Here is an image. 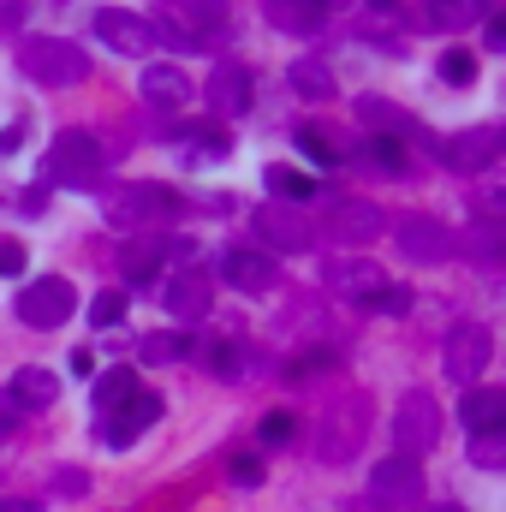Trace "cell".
<instances>
[{
    "instance_id": "6da1fadb",
    "label": "cell",
    "mask_w": 506,
    "mask_h": 512,
    "mask_svg": "<svg viewBox=\"0 0 506 512\" xmlns=\"http://www.w3.org/2000/svg\"><path fill=\"white\" fill-rule=\"evenodd\" d=\"M60 185V191H90L102 185V143L90 131H60L42 155V191Z\"/></svg>"
},
{
    "instance_id": "7a4b0ae2",
    "label": "cell",
    "mask_w": 506,
    "mask_h": 512,
    "mask_svg": "<svg viewBox=\"0 0 506 512\" xmlns=\"http://www.w3.org/2000/svg\"><path fill=\"white\" fill-rule=\"evenodd\" d=\"M18 66H24V78H36L48 90H72V84L90 78V54L78 42H66V36H30L18 48Z\"/></svg>"
},
{
    "instance_id": "3957f363",
    "label": "cell",
    "mask_w": 506,
    "mask_h": 512,
    "mask_svg": "<svg viewBox=\"0 0 506 512\" xmlns=\"http://www.w3.org/2000/svg\"><path fill=\"white\" fill-rule=\"evenodd\" d=\"M179 215V197L155 179H131L108 197V227H155V221H173Z\"/></svg>"
},
{
    "instance_id": "277c9868",
    "label": "cell",
    "mask_w": 506,
    "mask_h": 512,
    "mask_svg": "<svg viewBox=\"0 0 506 512\" xmlns=\"http://www.w3.org/2000/svg\"><path fill=\"white\" fill-rule=\"evenodd\" d=\"M435 441H441V411H435V399L423 387H411L399 399V411H393V447H399V459H417Z\"/></svg>"
},
{
    "instance_id": "5b68a950",
    "label": "cell",
    "mask_w": 506,
    "mask_h": 512,
    "mask_svg": "<svg viewBox=\"0 0 506 512\" xmlns=\"http://www.w3.org/2000/svg\"><path fill=\"white\" fill-rule=\"evenodd\" d=\"M72 310H78V292L60 274H42L18 292V322H30V328H60V322H72Z\"/></svg>"
},
{
    "instance_id": "8992f818",
    "label": "cell",
    "mask_w": 506,
    "mask_h": 512,
    "mask_svg": "<svg viewBox=\"0 0 506 512\" xmlns=\"http://www.w3.org/2000/svg\"><path fill=\"white\" fill-rule=\"evenodd\" d=\"M489 358H495V334H489L483 322H459V328L447 334V382L471 387L489 370Z\"/></svg>"
},
{
    "instance_id": "52a82bcc",
    "label": "cell",
    "mask_w": 506,
    "mask_h": 512,
    "mask_svg": "<svg viewBox=\"0 0 506 512\" xmlns=\"http://www.w3.org/2000/svg\"><path fill=\"white\" fill-rule=\"evenodd\" d=\"M393 239H399V251L411 256V262H447V256L459 251L453 227H441L435 215H411V221H399Z\"/></svg>"
},
{
    "instance_id": "ba28073f",
    "label": "cell",
    "mask_w": 506,
    "mask_h": 512,
    "mask_svg": "<svg viewBox=\"0 0 506 512\" xmlns=\"http://www.w3.org/2000/svg\"><path fill=\"white\" fill-rule=\"evenodd\" d=\"M256 239H262L268 251H310L316 227H310L298 209H280V203H268V209H256Z\"/></svg>"
},
{
    "instance_id": "9c48e42d",
    "label": "cell",
    "mask_w": 506,
    "mask_h": 512,
    "mask_svg": "<svg viewBox=\"0 0 506 512\" xmlns=\"http://www.w3.org/2000/svg\"><path fill=\"white\" fill-rule=\"evenodd\" d=\"M96 36H102L108 48H120V54H149V48H155V24L137 18V12H126V6H102V12H96Z\"/></svg>"
},
{
    "instance_id": "30bf717a",
    "label": "cell",
    "mask_w": 506,
    "mask_h": 512,
    "mask_svg": "<svg viewBox=\"0 0 506 512\" xmlns=\"http://www.w3.org/2000/svg\"><path fill=\"white\" fill-rule=\"evenodd\" d=\"M328 233L340 239V245H370V239H381L387 233V221H381L376 203H328Z\"/></svg>"
},
{
    "instance_id": "8fae6325",
    "label": "cell",
    "mask_w": 506,
    "mask_h": 512,
    "mask_svg": "<svg viewBox=\"0 0 506 512\" xmlns=\"http://www.w3.org/2000/svg\"><path fill=\"white\" fill-rule=\"evenodd\" d=\"M155 417H161V399H155V393H137L131 405H120V411H108V417H102V441H108L114 453H126L131 441L155 423Z\"/></svg>"
},
{
    "instance_id": "7c38bea8",
    "label": "cell",
    "mask_w": 506,
    "mask_h": 512,
    "mask_svg": "<svg viewBox=\"0 0 506 512\" xmlns=\"http://www.w3.org/2000/svg\"><path fill=\"white\" fill-rule=\"evenodd\" d=\"M441 155H447V167H453V173H477V167H489V161L501 155V131H495V126L459 131V137H447V143H441Z\"/></svg>"
},
{
    "instance_id": "4fadbf2b",
    "label": "cell",
    "mask_w": 506,
    "mask_h": 512,
    "mask_svg": "<svg viewBox=\"0 0 506 512\" xmlns=\"http://www.w3.org/2000/svg\"><path fill=\"white\" fill-rule=\"evenodd\" d=\"M370 495H376L381 507H393V501H417L423 495V477H417V459H381L376 471H370Z\"/></svg>"
},
{
    "instance_id": "5bb4252c",
    "label": "cell",
    "mask_w": 506,
    "mask_h": 512,
    "mask_svg": "<svg viewBox=\"0 0 506 512\" xmlns=\"http://www.w3.org/2000/svg\"><path fill=\"white\" fill-rule=\"evenodd\" d=\"M251 72L245 66H233V60H221L215 66V78H209V102H215V114H227V120H239V114H251Z\"/></svg>"
},
{
    "instance_id": "9a60e30c",
    "label": "cell",
    "mask_w": 506,
    "mask_h": 512,
    "mask_svg": "<svg viewBox=\"0 0 506 512\" xmlns=\"http://www.w3.org/2000/svg\"><path fill=\"white\" fill-rule=\"evenodd\" d=\"M215 268H221V280L239 286V292H268V286H274V256H262V251H221Z\"/></svg>"
},
{
    "instance_id": "2e32d148",
    "label": "cell",
    "mask_w": 506,
    "mask_h": 512,
    "mask_svg": "<svg viewBox=\"0 0 506 512\" xmlns=\"http://www.w3.org/2000/svg\"><path fill=\"white\" fill-rule=\"evenodd\" d=\"M322 280H328L334 292H352V298H376L381 286H387L370 256H334V262L322 268Z\"/></svg>"
},
{
    "instance_id": "e0dca14e",
    "label": "cell",
    "mask_w": 506,
    "mask_h": 512,
    "mask_svg": "<svg viewBox=\"0 0 506 512\" xmlns=\"http://www.w3.org/2000/svg\"><path fill=\"white\" fill-rule=\"evenodd\" d=\"M161 304H167L173 322H197L209 310V274H173L161 286Z\"/></svg>"
},
{
    "instance_id": "ac0fdd59",
    "label": "cell",
    "mask_w": 506,
    "mask_h": 512,
    "mask_svg": "<svg viewBox=\"0 0 506 512\" xmlns=\"http://www.w3.org/2000/svg\"><path fill=\"white\" fill-rule=\"evenodd\" d=\"M173 24H179V30L203 48L215 30L227 36V0H173Z\"/></svg>"
},
{
    "instance_id": "d6986e66",
    "label": "cell",
    "mask_w": 506,
    "mask_h": 512,
    "mask_svg": "<svg viewBox=\"0 0 506 512\" xmlns=\"http://www.w3.org/2000/svg\"><path fill=\"white\" fill-rule=\"evenodd\" d=\"M137 90H143V102H155V108H185V102H191V78H185L179 66H143Z\"/></svg>"
},
{
    "instance_id": "ffe728a7",
    "label": "cell",
    "mask_w": 506,
    "mask_h": 512,
    "mask_svg": "<svg viewBox=\"0 0 506 512\" xmlns=\"http://www.w3.org/2000/svg\"><path fill=\"white\" fill-rule=\"evenodd\" d=\"M6 393H12V405H18V411H48V405L60 399V382H54L42 364H24V370L12 376V387H6Z\"/></svg>"
},
{
    "instance_id": "44dd1931",
    "label": "cell",
    "mask_w": 506,
    "mask_h": 512,
    "mask_svg": "<svg viewBox=\"0 0 506 512\" xmlns=\"http://www.w3.org/2000/svg\"><path fill=\"white\" fill-rule=\"evenodd\" d=\"M459 423H465L471 435H501V423H506V393L477 387L471 399H459Z\"/></svg>"
},
{
    "instance_id": "7402d4cb",
    "label": "cell",
    "mask_w": 506,
    "mask_h": 512,
    "mask_svg": "<svg viewBox=\"0 0 506 512\" xmlns=\"http://www.w3.org/2000/svg\"><path fill=\"white\" fill-rule=\"evenodd\" d=\"M262 12L280 24V30H292V36H310V30H322V0H262Z\"/></svg>"
},
{
    "instance_id": "603a6c76",
    "label": "cell",
    "mask_w": 506,
    "mask_h": 512,
    "mask_svg": "<svg viewBox=\"0 0 506 512\" xmlns=\"http://www.w3.org/2000/svg\"><path fill=\"white\" fill-rule=\"evenodd\" d=\"M477 18H489V0H435L429 6V24H441V30H465Z\"/></svg>"
},
{
    "instance_id": "cb8c5ba5",
    "label": "cell",
    "mask_w": 506,
    "mask_h": 512,
    "mask_svg": "<svg viewBox=\"0 0 506 512\" xmlns=\"http://www.w3.org/2000/svg\"><path fill=\"white\" fill-rule=\"evenodd\" d=\"M131 399H137V376H131L126 364L96 376V405H102V411H120V405H131Z\"/></svg>"
},
{
    "instance_id": "d4e9b609",
    "label": "cell",
    "mask_w": 506,
    "mask_h": 512,
    "mask_svg": "<svg viewBox=\"0 0 506 512\" xmlns=\"http://www.w3.org/2000/svg\"><path fill=\"white\" fill-rule=\"evenodd\" d=\"M292 90L310 96V102H334V72L316 66V60H298V66H292Z\"/></svg>"
},
{
    "instance_id": "484cf974",
    "label": "cell",
    "mask_w": 506,
    "mask_h": 512,
    "mask_svg": "<svg viewBox=\"0 0 506 512\" xmlns=\"http://www.w3.org/2000/svg\"><path fill=\"white\" fill-rule=\"evenodd\" d=\"M227 149H233L227 131H191L185 137V161L191 167H215V161H227Z\"/></svg>"
},
{
    "instance_id": "4316f807",
    "label": "cell",
    "mask_w": 506,
    "mask_h": 512,
    "mask_svg": "<svg viewBox=\"0 0 506 512\" xmlns=\"http://www.w3.org/2000/svg\"><path fill=\"white\" fill-rule=\"evenodd\" d=\"M137 352H143V364H179V358H191V340L185 334H143Z\"/></svg>"
},
{
    "instance_id": "83f0119b",
    "label": "cell",
    "mask_w": 506,
    "mask_h": 512,
    "mask_svg": "<svg viewBox=\"0 0 506 512\" xmlns=\"http://www.w3.org/2000/svg\"><path fill=\"white\" fill-rule=\"evenodd\" d=\"M292 143H298V155H304V161H310V167H316V173H328V167H340V155H334V143H328V137H322V131H298V137H292Z\"/></svg>"
},
{
    "instance_id": "f1b7e54d",
    "label": "cell",
    "mask_w": 506,
    "mask_h": 512,
    "mask_svg": "<svg viewBox=\"0 0 506 512\" xmlns=\"http://www.w3.org/2000/svg\"><path fill=\"white\" fill-rule=\"evenodd\" d=\"M441 78H447V84H471V78H477V54L447 48V54H441Z\"/></svg>"
},
{
    "instance_id": "f546056e",
    "label": "cell",
    "mask_w": 506,
    "mask_h": 512,
    "mask_svg": "<svg viewBox=\"0 0 506 512\" xmlns=\"http://www.w3.org/2000/svg\"><path fill=\"white\" fill-rule=\"evenodd\" d=\"M120 316H126V292H96V298H90V322H96V328H114Z\"/></svg>"
},
{
    "instance_id": "4dcf8cb0",
    "label": "cell",
    "mask_w": 506,
    "mask_h": 512,
    "mask_svg": "<svg viewBox=\"0 0 506 512\" xmlns=\"http://www.w3.org/2000/svg\"><path fill=\"white\" fill-rule=\"evenodd\" d=\"M364 149L376 155V167H387V173H399V167H405V143H399V137H370Z\"/></svg>"
},
{
    "instance_id": "1f68e13d",
    "label": "cell",
    "mask_w": 506,
    "mask_h": 512,
    "mask_svg": "<svg viewBox=\"0 0 506 512\" xmlns=\"http://www.w3.org/2000/svg\"><path fill=\"white\" fill-rule=\"evenodd\" d=\"M268 185H274L280 197H292V203H304V197H316V185H310V179H298V173H268Z\"/></svg>"
},
{
    "instance_id": "d6a6232c",
    "label": "cell",
    "mask_w": 506,
    "mask_h": 512,
    "mask_svg": "<svg viewBox=\"0 0 506 512\" xmlns=\"http://www.w3.org/2000/svg\"><path fill=\"white\" fill-rule=\"evenodd\" d=\"M411 304H417V298H411L405 286H381V292H376V310H381V316H405Z\"/></svg>"
},
{
    "instance_id": "836d02e7",
    "label": "cell",
    "mask_w": 506,
    "mask_h": 512,
    "mask_svg": "<svg viewBox=\"0 0 506 512\" xmlns=\"http://www.w3.org/2000/svg\"><path fill=\"white\" fill-rule=\"evenodd\" d=\"M358 114H370L376 126H393V131H411V120L399 114V108H387V102H358Z\"/></svg>"
},
{
    "instance_id": "e575fe53",
    "label": "cell",
    "mask_w": 506,
    "mask_h": 512,
    "mask_svg": "<svg viewBox=\"0 0 506 512\" xmlns=\"http://www.w3.org/2000/svg\"><path fill=\"white\" fill-rule=\"evenodd\" d=\"M126 256H131V262H126L131 280H149V274L161 268V251H149V245H143V251H126Z\"/></svg>"
},
{
    "instance_id": "d590c367",
    "label": "cell",
    "mask_w": 506,
    "mask_h": 512,
    "mask_svg": "<svg viewBox=\"0 0 506 512\" xmlns=\"http://www.w3.org/2000/svg\"><path fill=\"white\" fill-rule=\"evenodd\" d=\"M256 435H262V447H268V441H292V417H286V411H274V417H262V429H256Z\"/></svg>"
},
{
    "instance_id": "8d00e7d4",
    "label": "cell",
    "mask_w": 506,
    "mask_h": 512,
    "mask_svg": "<svg viewBox=\"0 0 506 512\" xmlns=\"http://www.w3.org/2000/svg\"><path fill=\"white\" fill-rule=\"evenodd\" d=\"M54 489H60V495H72V501H78V495H84V489H90V477H84V471H72V465H66V471H54Z\"/></svg>"
},
{
    "instance_id": "74e56055",
    "label": "cell",
    "mask_w": 506,
    "mask_h": 512,
    "mask_svg": "<svg viewBox=\"0 0 506 512\" xmlns=\"http://www.w3.org/2000/svg\"><path fill=\"white\" fill-rule=\"evenodd\" d=\"M471 459L495 471V465H501V435H477V453H471Z\"/></svg>"
},
{
    "instance_id": "f35d334b",
    "label": "cell",
    "mask_w": 506,
    "mask_h": 512,
    "mask_svg": "<svg viewBox=\"0 0 506 512\" xmlns=\"http://www.w3.org/2000/svg\"><path fill=\"white\" fill-rule=\"evenodd\" d=\"M209 370H215V376H233V370H239L233 346H209Z\"/></svg>"
},
{
    "instance_id": "ab89813d",
    "label": "cell",
    "mask_w": 506,
    "mask_h": 512,
    "mask_svg": "<svg viewBox=\"0 0 506 512\" xmlns=\"http://www.w3.org/2000/svg\"><path fill=\"white\" fill-rule=\"evenodd\" d=\"M0 274H24V251H18V245H12V239H6V245H0Z\"/></svg>"
},
{
    "instance_id": "60d3db41",
    "label": "cell",
    "mask_w": 506,
    "mask_h": 512,
    "mask_svg": "<svg viewBox=\"0 0 506 512\" xmlns=\"http://www.w3.org/2000/svg\"><path fill=\"white\" fill-rule=\"evenodd\" d=\"M18 209H24V215H42V209H48V191H42V185H36V191H24V197H18Z\"/></svg>"
},
{
    "instance_id": "b9f144b4",
    "label": "cell",
    "mask_w": 506,
    "mask_h": 512,
    "mask_svg": "<svg viewBox=\"0 0 506 512\" xmlns=\"http://www.w3.org/2000/svg\"><path fill=\"white\" fill-rule=\"evenodd\" d=\"M18 417H24V411L12 405V393H0V435H6V429H18Z\"/></svg>"
},
{
    "instance_id": "7bdbcfd3",
    "label": "cell",
    "mask_w": 506,
    "mask_h": 512,
    "mask_svg": "<svg viewBox=\"0 0 506 512\" xmlns=\"http://www.w3.org/2000/svg\"><path fill=\"white\" fill-rule=\"evenodd\" d=\"M233 477H239V483H256V477H262V465H256V459H233Z\"/></svg>"
},
{
    "instance_id": "ee69618b",
    "label": "cell",
    "mask_w": 506,
    "mask_h": 512,
    "mask_svg": "<svg viewBox=\"0 0 506 512\" xmlns=\"http://www.w3.org/2000/svg\"><path fill=\"white\" fill-rule=\"evenodd\" d=\"M18 143H24V126H6V131H0V155H12Z\"/></svg>"
},
{
    "instance_id": "f6af8a7d",
    "label": "cell",
    "mask_w": 506,
    "mask_h": 512,
    "mask_svg": "<svg viewBox=\"0 0 506 512\" xmlns=\"http://www.w3.org/2000/svg\"><path fill=\"white\" fill-rule=\"evenodd\" d=\"M72 376H96V358L90 352H72Z\"/></svg>"
},
{
    "instance_id": "bcb514c9",
    "label": "cell",
    "mask_w": 506,
    "mask_h": 512,
    "mask_svg": "<svg viewBox=\"0 0 506 512\" xmlns=\"http://www.w3.org/2000/svg\"><path fill=\"white\" fill-rule=\"evenodd\" d=\"M489 48H506V24L489 12Z\"/></svg>"
},
{
    "instance_id": "7dc6e473",
    "label": "cell",
    "mask_w": 506,
    "mask_h": 512,
    "mask_svg": "<svg viewBox=\"0 0 506 512\" xmlns=\"http://www.w3.org/2000/svg\"><path fill=\"white\" fill-rule=\"evenodd\" d=\"M0 512H42V501H0Z\"/></svg>"
},
{
    "instance_id": "c3c4849f",
    "label": "cell",
    "mask_w": 506,
    "mask_h": 512,
    "mask_svg": "<svg viewBox=\"0 0 506 512\" xmlns=\"http://www.w3.org/2000/svg\"><path fill=\"white\" fill-rule=\"evenodd\" d=\"M376 6H393V0H376Z\"/></svg>"
},
{
    "instance_id": "681fc988",
    "label": "cell",
    "mask_w": 506,
    "mask_h": 512,
    "mask_svg": "<svg viewBox=\"0 0 506 512\" xmlns=\"http://www.w3.org/2000/svg\"><path fill=\"white\" fill-rule=\"evenodd\" d=\"M441 512H459V507H441Z\"/></svg>"
}]
</instances>
